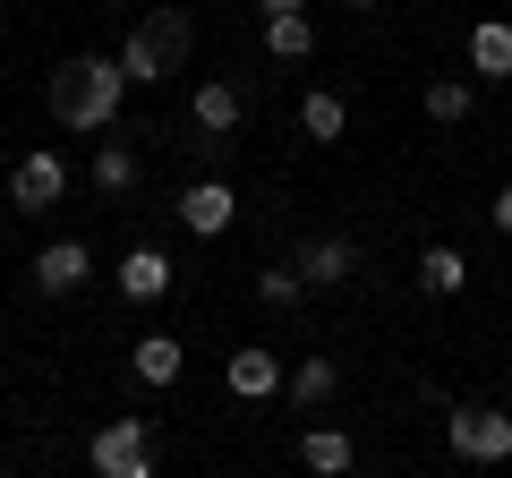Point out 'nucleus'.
<instances>
[{"label":"nucleus","instance_id":"nucleus-18","mask_svg":"<svg viewBox=\"0 0 512 478\" xmlns=\"http://www.w3.org/2000/svg\"><path fill=\"white\" fill-rule=\"evenodd\" d=\"M299 129H308L316 146H333V137L350 129V103H342V94H333V86H316V94H299Z\"/></svg>","mask_w":512,"mask_h":478},{"label":"nucleus","instance_id":"nucleus-5","mask_svg":"<svg viewBox=\"0 0 512 478\" xmlns=\"http://www.w3.org/2000/svg\"><path fill=\"white\" fill-rule=\"evenodd\" d=\"M239 111H248V103H239L231 77H197V86H188V129H197L205 146H222V137L239 129Z\"/></svg>","mask_w":512,"mask_h":478},{"label":"nucleus","instance_id":"nucleus-10","mask_svg":"<svg viewBox=\"0 0 512 478\" xmlns=\"http://www.w3.org/2000/svg\"><path fill=\"white\" fill-rule=\"evenodd\" d=\"M282 376H291V368H282V350H265V342H256V350H231L222 385H231L239 402H274V393H282Z\"/></svg>","mask_w":512,"mask_h":478},{"label":"nucleus","instance_id":"nucleus-20","mask_svg":"<svg viewBox=\"0 0 512 478\" xmlns=\"http://www.w3.org/2000/svg\"><path fill=\"white\" fill-rule=\"evenodd\" d=\"M120 69H128V86H163V77H171V69H163V52H154L137 26L120 35Z\"/></svg>","mask_w":512,"mask_h":478},{"label":"nucleus","instance_id":"nucleus-13","mask_svg":"<svg viewBox=\"0 0 512 478\" xmlns=\"http://www.w3.org/2000/svg\"><path fill=\"white\" fill-rule=\"evenodd\" d=\"M128 368L146 376V385H180L188 342H180V333H146V342H128Z\"/></svg>","mask_w":512,"mask_h":478},{"label":"nucleus","instance_id":"nucleus-19","mask_svg":"<svg viewBox=\"0 0 512 478\" xmlns=\"http://www.w3.org/2000/svg\"><path fill=\"white\" fill-rule=\"evenodd\" d=\"M265 52H274V60H308V52H316V18H308V9L265 18Z\"/></svg>","mask_w":512,"mask_h":478},{"label":"nucleus","instance_id":"nucleus-16","mask_svg":"<svg viewBox=\"0 0 512 478\" xmlns=\"http://www.w3.org/2000/svg\"><path fill=\"white\" fill-rule=\"evenodd\" d=\"M419 103H427V120H436V129H461V120L478 111V86H470V77H427Z\"/></svg>","mask_w":512,"mask_h":478},{"label":"nucleus","instance_id":"nucleus-2","mask_svg":"<svg viewBox=\"0 0 512 478\" xmlns=\"http://www.w3.org/2000/svg\"><path fill=\"white\" fill-rule=\"evenodd\" d=\"M444 444H453L461 461H512V410H487V402L453 410V419H444Z\"/></svg>","mask_w":512,"mask_h":478},{"label":"nucleus","instance_id":"nucleus-22","mask_svg":"<svg viewBox=\"0 0 512 478\" xmlns=\"http://www.w3.org/2000/svg\"><path fill=\"white\" fill-rule=\"evenodd\" d=\"M94 188H103V197H128V188H137V154L128 146H94Z\"/></svg>","mask_w":512,"mask_h":478},{"label":"nucleus","instance_id":"nucleus-26","mask_svg":"<svg viewBox=\"0 0 512 478\" xmlns=\"http://www.w3.org/2000/svg\"><path fill=\"white\" fill-rule=\"evenodd\" d=\"M0 222H9V188H0Z\"/></svg>","mask_w":512,"mask_h":478},{"label":"nucleus","instance_id":"nucleus-3","mask_svg":"<svg viewBox=\"0 0 512 478\" xmlns=\"http://www.w3.org/2000/svg\"><path fill=\"white\" fill-rule=\"evenodd\" d=\"M60 197H69V163L52 146L18 154V171H9V214H52Z\"/></svg>","mask_w":512,"mask_h":478},{"label":"nucleus","instance_id":"nucleus-8","mask_svg":"<svg viewBox=\"0 0 512 478\" xmlns=\"http://www.w3.org/2000/svg\"><path fill=\"white\" fill-rule=\"evenodd\" d=\"M180 222H188V239H222L239 222V197L222 180H188L180 188Z\"/></svg>","mask_w":512,"mask_h":478},{"label":"nucleus","instance_id":"nucleus-23","mask_svg":"<svg viewBox=\"0 0 512 478\" xmlns=\"http://www.w3.org/2000/svg\"><path fill=\"white\" fill-rule=\"evenodd\" d=\"M487 222H495V231L512 239V188H495V205H487Z\"/></svg>","mask_w":512,"mask_h":478},{"label":"nucleus","instance_id":"nucleus-15","mask_svg":"<svg viewBox=\"0 0 512 478\" xmlns=\"http://www.w3.org/2000/svg\"><path fill=\"white\" fill-rule=\"evenodd\" d=\"M333 385H342V368H333L325 350H308L291 376H282V393H291V410H316V402H333Z\"/></svg>","mask_w":512,"mask_h":478},{"label":"nucleus","instance_id":"nucleus-21","mask_svg":"<svg viewBox=\"0 0 512 478\" xmlns=\"http://www.w3.org/2000/svg\"><path fill=\"white\" fill-rule=\"evenodd\" d=\"M299 299H308V282H299V265H274V274H256V308H274V316H291Z\"/></svg>","mask_w":512,"mask_h":478},{"label":"nucleus","instance_id":"nucleus-7","mask_svg":"<svg viewBox=\"0 0 512 478\" xmlns=\"http://www.w3.org/2000/svg\"><path fill=\"white\" fill-rule=\"evenodd\" d=\"M291 265H299V282H308V291H342V282L359 274V248H350V239H299Z\"/></svg>","mask_w":512,"mask_h":478},{"label":"nucleus","instance_id":"nucleus-1","mask_svg":"<svg viewBox=\"0 0 512 478\" xmlns=\"http://www.w3.org/2000/svg\"><path fill=\"white\" fill-rule=\"evenodd\" d=\"M52 120L60 129H77V137H103L111 120H120V94H128V69H120V52H77V60H60L52 69Z\"/></svg>","mask_w":512,"mask_h":478},{"label":"nucleus","instance_id":"nucleus-25","mask_svg":"<svg viewBox=\"0 0 512 478\" xmlns=\"http://www.w3.org/2000/svg\"><path fill=\"white\" fill-rule=\"evenodd\" d=\"M333 9H359V18H367V9H376V0H333Z\"/></svg>","mask_w":512,"mask_h":478},{"label":"nucleus","instance_id":"nucleus-17","mask_svg":"<svg viewBox=\"0 0 512 478\" xmlns=\"http://www.w3.org/2000/svg\"><path fill=\"white\" fill-rule=\"evenodd\" d=\"M299 461H308L316 478H342L350 461H359V444H350L342 427H308V436H299Z\"/></svg>","mask_w":512,"mask_h":478},{"label":"nucleus","instance_id":"nucleus-24","mask_svg":"<svg viewBox=\"0 0 512 478\" xmlns=\"http://www.w3.org/2000/svg\"><path fill=\"white\" fill-rule=\"evenodd\" d=\"M256 9H265V18H282V9H308V0H256Z\"/></svg>","mask_w":512,"mask_h":478},{"label":"nucleus","instance_id":"nucleus-14","mask_svg":"<svg viewBox=\"0 0 512 478\" xmlns=\"http://www.w3.org/2000/svg\"><path fill=\"white\" fill-rule=\"evenodd\" d=\"M470 77H512V18L470 26Z\"/></svg>","mask_w":512,"mask_h":478},{"label":"nucleus","instance_id":"nucleus-4","mask_svg":"<svg viewBox=\"0 0 512 478\" xmlns=\"http://www.w3.org/2000/svg\"><path fill=\"white\" fill-rule=\"evenodd\" d=\"M86 461H94L103 478H146V470H154V453H146V419H111V427H94Z\"/></svg>","mask_w":512,"mask_h":478},{"label":"nucleus","instance_id":"nucleus-11","mask_svg":"<svg viewBox=\"0 0 512 478\" xmlns=\"http://www.w3.org/2000/svg\"><path fill=\"white\" fill-rule=\"evenodd\" d=\"M120 299H128V308L171 299V257H163V248H128V257H120Z\"/></svg>","mask_w":512,"mask_h":478},{"label":"nucleus","instance_id":"nucleus-6","mask_svg":"<svg viewBox=\"0 0 512 478\" xmlns=\"http://www.w3.org/2000/svg\"><path fill=\"white\" fill-rule=\"evenodd\" d=\"M137 35L163 52V69L171 77H188V52H197V18H188V0H163V9H146V26Z\"/></svg>","mask_w":512,"mask_h":478},{"label":"nucleus","instance_id":"nucleus-12","mask_svg":"<svg viewBox=\"0 0 512 478\" xmlns=\"http://www.w3.org/2000/svg\"><path fill=\"white\" fill-rule=\"evenodd\" d=\"M419 291H427V299H461V291H470V257H461L453 239L419 248Z\"/></svg>","mask_w":512,"mask_h":478},{"label":"nucleus","instance_id":"nucleus-9","mask_svg":"<svg viewBox=\"0 0 512 478\" xmlns=\"http://www.w3.org/2000/svg\"><path fill=\"white\" fill-rule=\"evenodd\" d=\"M94 282V248L86 239H52L35 257V291H52V299H69V291H86Z\"/></svg>","mask_w":512,"mask_h":478}]
</instances>
